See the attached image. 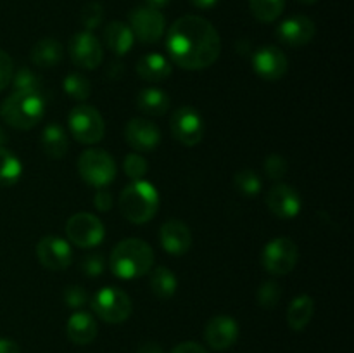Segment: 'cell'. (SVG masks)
Returning <instances> with one entry per match:
<instances>
[{"label": "cell", "mask_w": 354, "mask_h": 353, "mask_svg": "<svg viewBox=\"0 0 354 353\" xmlns=\"http://www.w3.org/2000/svg\"><path fill=\"white\" fill-rule=\"evenodd\" d=\"M289 172L287 159L280 154H270L265 159V173L272 180H282Z\"/></svg>", "instance_id": "d590c367"}, {"label": "cell", "mask_w": 354, "mask_h": 353, "mask_svg": "<svg viewBox=\"0 0 354 353\" xmlns=\"http://www.w3.org/2000/svg\"><path fill=\"white\" fill-rule=\"evenodd\" d=\"M137 353H165V352H162V348L158 345V343L145 341L138 346Z\"/></svg>", "instance_id": "7bdbcfd3"}, {"label": "cell", "mask_w": 354, "mask_h": 353, "mask_svg": "<svg viewBox=\"0 0 354 353\" xmlns=\"http://www.w3.org/2000/svg\"><path fill=\"white\" fill-rule=\"evenodd\" d=\"M252 16L261 23H273L282 16L286 0H249Z\"/></svg>", "instance_id": "f1b7e54d"}, {"label": "cell", "mask_w": 354, "mask_h": 353, "mask_svg": "<svg viewBox=\"0 0 354 353\" xmlns=\"http://www.w3.org/2000/svg\"><path fill=\"white\" fill-rule=\"evenodd\" d=\"M68 127L75 141L85 145L97 144L106 134V121L102 114L90 104H78L73 107L68 116Z\"/></svg>", "instance_id": "8992f818"}, {"label": "cell", "mask_w": 354, "mask_h": 353, "mask_svg": "<svg viewBox=\"0 0 354 353\" xmlns=\"http://www.w3.org/2000/svg\"><path fill=\"white\" fill-rule=\"evenodd\" d=\"M97 332H99L97 320L88 311H75L68 318V324H66V334H68V338L75 345L80 346L90 345L97 338Z\"/></svg>", "instance_id": "ffe728a7"}, {"label": "cell", "mask_w": 354, "mask_h": 353, "mask_svg": "<svg viewBox=\"0 0 354 353\" xmlns=\"http://www.w3.org/2000/svg\"><path fill=\"white\" fill-rule=\"evenodd\" d=\"M173 71L171 61L165 57L162 54H145L142 55L137 61V75L140 76L144 82L149 83H158L165 82L166 78H169Z\"/></svg>", "instance_id": "44dd1931"}, {"label": "cell", "mask_w": 354, "mask_h": 353, "mask_svg": "<svg viewBox=\"0 0 354 353\" xmlns=\"http://www.w3.org/2000/svg\"><path fill=\"white\" fill-rule=\"evenodd\" d=\"M135 104H137V109L147 116H162V114L168 113L171 100L162 89L149 87V89H142L137 93Z\"/></svg>", "instance_id": "603a6c76"}, {"label": "cell", "mask_w": 354, "mask_h": 353, "mask_svg": "<svg viewBox=\"0 0 354 353\" xmlns=\"http://www.w3.org/2000/svg\"><path fill=\"white\" fill-rule=\"evenodd\" d=\"M64 55V47L55 38H41L31 48L30 59L38 68H54L61 62Z\"/></svg>", "instance_id": "d4e9b609"}, {"label": "cell", "mask_w": 354, "mask_h": 353, "mask_svg": "<svg viewBox=\"0 0 354 353\" xmlns=\"http://www.w3.org/2000/svg\"><path fill=\"white\" fill-rule=\"evenodd\" d=\"M297 258H299V249L296 242L290 237H277L272 239L263 249L261 263L266 272L275 277H282L292 272Z\"/></svg>", "instance_id": "9c48e42d"}, {"label": "cell", "mask_w": 354, "mask_h": 353, "mask_svg": "<svg viewBox=\"0 0 354 353\" xmlns=\"http://www.w3.org/2000/svg\"><path fill=\"white\" fill-rule=\"evenodd\" d=\"M204 339L209 348L225 352L232 348L239 339V324L230 315H216L207 322L204 329Z\"/></svg>", "instance_id": "e0dca14e"}, {"label": "cell", "mask_w": 354, "mask_h": 353, "mask_svg": "<svg viewBox=\"0 0 354 353\" xmlns=\"http://www.w3.org/2000/svg\"><path fill=\"white\" fill-rule=\"evenodd\" d=\"M90 305H92L93 314L107 324H121L130 317L133 310L130 296L123 289L114 286L97 291L90 300Z\"/></svg>", "instance_id": "52a82bcc"}, {"label": "cell", "mask_w": 354, "mask_h": 353, "mask_svg": "<svg viewBox=\"0 0 354 353\" xmlns=\"http://www.w3.org/2000/svg\"><path fill=\"white\" fill-rule=\"evenodd\" d=\"M12 87L16 92H37L44 93V83L37 73L31 71L30 68L17 69L16 75L12 76Z\"/></svg>", "instance_id": "1f68e13d"}, {"label": "cell", "mask_w": 354, "mask_h": 353, "mask_svg": "<svg viewBox=\"0 0 354 353\" xmlns=\"http://www.w3.org/2000/svg\"><path fill=\"white\" fill-rule=\"evenodd\" d=\"M149 273H151L149 277L151 291L159 300H169L175 296L176 289H178V279L173 270H169L168 266H158Z\"/></svg>", "instance_id": "4316f807"}, {"label": "cell", "mask_w": 354, "mask_h": 353, "mask_svg": "<svg viewBox=\"0 0 354 353\" xmlns=\"http://www.w3.org/2000/svg\"><path fill=\"white\" fill-rule=\"evenodd\" d=\"M252 71L265 82H279L287 75L289 69V59L282 48L275 45H265L259 47L252 54Z\"/></svg>", "instance_id": "4fadbf2b"}, {"label": "cell", "mask_w": 354, "mask_h": 353, "mask_svg": "<svg viewBox=\"0 0 354 353\" xmlns=\"http://www.w3.org/2000/svg\"><path fill=\"white\" fill-rule=\"evenodd\" d=\"M169 128L173 137L187 147L201 144L204 138V120L199 111L192 106H180L171 114Z\"/></svg>", "instance_id": "8fae6325"}, {"label": "cell", "mask_w": 354, "mask_h": 353, "mask_svg": "<svg viewBox=\"0 0 354 353\" xmlns=\"http://www.w3.org/2000/svg\"><path fill=\"white\" fill-rule=\"evenodd\" d=\"M80 269L86 277H99L106 269V260L100 253H92V255L83 256L80 262Z\"/></svg>", "instance_id": "74e56055"}, {"label": "cell", "mask_w": 354, "mask_h": 353, "mask_svg": "<svg viewBox=\"0 0 354 353\" xmlns=\"http://www.w3.org/2000/svg\"><path fill=\"white\" fill-rule=\"evenodd\" d=\"M104 21V7L99 2L86 3L80 10V23L85 28V31H93L102 24Z\"/></svg>", "instance_id": "836d02e7"}, {"label": "cell", "mask_w": 354, "mask_h": 353, "mask_svg": "<svg viewBox=\"0 0 354 353\" xmlns=\"http://www.w3.org/2000/svg\"><path fill=\"white\" fill-rule=\"evenodd\" d=\"M315 33H317V26L304 14H296V16L287 17L277 28V38L282 44L289 45V47L308 45L315 38Z\"/></svg>", "instance_id": "ac0fdd59"}, {"label": "cell", "mask_w": 354, "mask_h": 353, "mask_svg": "<svg viewBox=\"0 0 354 353\" xmlns=\"http://www.w3.org/2000/svg\"><path fill=\"white\" fill-rule=\"evenodd\" d=\"M68 134L57 123H48L41 132V147L50 159H61L68 152Z\"/></svg>", "instance_id": "484cf974"}, {"label": "cell", "mask_w": 354, "mask_h": 353, "mask_svg": "<svg viewBox=\"0 0 354 353\" xmlns=\"http://www.w3.org/2000/svg\"><path fill=\"white\" fill-rule=\"evenodd\" d=\"M154 249L138 237H128L118 242L109 256V269L118 279L133 280L147 275L154 266Z\"/></svg>", "instance_id": "7a4b0ae2"}, {"label": "cell", "mask_w": 354, "mask_h": 353, "mask_svg": "<svg viewBox=\"0 0 354 353\" xmlns=\"http://www.w3.org/2000/svg\"><path fill=\"white\" fill-rule=\"evenodd\" d=\"M23 175V165L19 158L9 149L0 147V187H10L19 182Z\"/></svg>", "instance_id": "83f0119b"}, {"label": "cell", "mask_w": 354, "mask_h": 353, "mask_svg": "<svg viewBox=\"0 0 354 353\" xmlns=\"http://www.w3.org/2000/svg\"><path fill=\"white\" fill-rule=\"evenodd\" d=\"M116 161L107 151L99 147L85 149L78 158V173L95 189L107 187L116 179Z\"/></svg>", "instance_id": "5b68a950"}, {"label": "cell", "mask_w": 354, "mask_h": 353, "mask_svg": "<svg viewBox=\"0 0 354 353\" xmlns=\"http://www.w3.org/2000/svg\"><path fill=\"white\" fill-rule=\"evenodd\" d=\"M266 206L280 220H292L301 213V194L287 183H277L266 194Z\"/></svg>", "instance_id": "2e32d148"}, {"label": "cell", "mask_w": 354, "mask_h": 353, "mask_svg": "<svg viewBox=\"0 0 354 353\" xmlns=\"http://www.w3.org/2000/svg\"><path fill=\"white\" fill-rule=\"evenodd\" d=\"M280 296H282V289H280L279 282L275 280H266L261 286L258 287V293H256V300H258L259 307L266 308V310H272L279 305Z\"/></svg>", "instance_id": "d6a6232c"}, {"label": "cell", "mask_w": 354, "mask_h": 353, "mask_svg": "<svg viewBox=\"0 0 354 353\" xmlns=\"http://www.w3.org/2000/svg\"><path fill=\"white\" fill-rule=\"evenodd\" d=\"M73 64L82 69H97L104 61V48L92 31H78L68 45Z\"/></svg>", "instance_id": "7c38bea8"}, {"label": "cell", "mask_w": 354, "mask_h": 353, "mask_svg": "<svg viewBox=\"0 0 354 353\" xmlns=\"http://www.w3.org/2000/svg\"><path fill=\"white\" fill-rule=\"evenodd\" d=\"M62 300H64L66 307L78 310V308L85 307V305L88 303V294H86L85 287L83 286L71 284V286L66 287L64 293H62Z\"/></svg>", "instance_id": "8d00e7d4"}, {"label": "cell", "mask_w": 354, "mask_h": 353, "mask_svg": "<svg viewBox=\"0 0 354 353\" xmlns=\"http://www.w3.org/2000/svg\"><path fill=\"white\" fill-rule=\"evenodd\" d=\"M93 204H95L97 210L106 213V211H109L114 204L113 194H111L106 187H102V189H97L95 196H93Z\"/></svg>", "instance_id": "ab89813d"}, {"label": "cell", "mask_w": 354, "mask_h": 353, "mask_svg": "<svg viewBox=\"0 0 354 353\" xmlns=\"http://www.w3.org/2000/svg\"><path fill=\"white\" fill-rule=\"evenodd\" d=\"M166 51L178 68L199 71L218 61L221 54V38L209 21L189 14L169 26L166 33Z\"/></svg>", "instance_id": "6da1fadb"}, {"label": "cell", "mask_w": 354, "mask_h": 353, "mask_svg": "<svg viewBox=\"0 0 354 353\" xmlns=\"http://www.w3.org/2000/svg\"><path fill=\"white\" fill-rule=\"evenodd\" d=\"M158 189L147 180H133L120 194V211L130 224L142 225L151 221L159 210Z\"/></svg>", "instance_id": "3957f363"}, {"label": "cell", "mask_w": 354, "mask_h": 353, "mask_svg": "<svg viewBox=\"0 0 354 353\" xmlns=\"http://www.w3.org/2000/svg\"><path fill=\"white\" fill-rule=\"evenodd\" d=\"M12 76H14L12 57H10L6 51L0 48V92L10 85Z\"/></svg>", "instance_id": "f35d334b"}, {"label": "cell", "mask_w": 354, "mask_h": 353, "mask_svg": "<svg viewBox=\"0 0 354 353\" xmlns=\"http://www.w3.org/2000/svg\"><path fill=\"white\" fill-rule=\"evenodd\" d=\"M234 185L237 189L239 194L242 196H248V197H254L261 192V176L251 168H245V170H239L234 176Z\"/></svg>", "instance_id": "f546056e"}, {"label": "cell", "mask_w": 354, "mask_h": 353, "mask_svg": "<svg viewBox=\"0 0 354 353\" xmlns=\"http://www.w3.org/2000/svg\"><path fill=\"white\" fill-rule=\"evenodd\" d=\"M128 26L140 44H158L166 30V19L161 10L147 6L135 7L128 14Z\"/></svg>", "instance_id": "30bf717a"}, {"label": "cell", "mask_w": 354, "mask_h": 353, "mask_svg": "<svg viewBox=\"0 0 354 353\" xmlns=\"http://www.w3.org/2000/svg\"><path fill=\"white\" fill-rule=\"evenodd\" d=\"M315 315V300L310 294H299L287 307V324L292 331L299 332L308 327Z\"/></svg>", "instance_id": "cb8c5ba5"}, {"label": "cell", "mask_w": 354, "mask_h": 353, "mask_svg": "<svg viewBox=\"0 0 354 353\" xmlns=\"http://www.w3.org/2000/svg\"><path fill=\"white\" fill-rule=\"evenodd\" d=\"M37 258L47 270L61 272L73 263L71 244L59 235H45L37 244Z\"/></svg>", "instance_id": "5bb4252c"}, {"label": "cell", "mask_w": 354, "mask_h": 353, "mask_svg": "<svg viewBox=\"0 0 354 353\" xmlns=\"http://www.w3.org/2000/svg\"><path fill=\"white\" fill-rule=\"evenodd\" d=\"M297 2L304 3V6H313V3H317L318 0H297Z\"/></svg>", "instance_id": "7dc6e473"}, {"label": "cell", "mask_w": 354, "mask_h": 353, "mask_svg": "<svg viewBox=\"0 0 354 353\" xmlns=\"http://www.w3.org/2000/svg\"><path fill=\"white\" fill-rule=\"evenodd\" d=\"M171 353H207V350L196 341H183L176 345Z\"/></svg>", "instance_id": "60d3db41"}, {"label": "cell", "mask_w": 354, "mask_h": 353, "mask_svg": "<svg viewBox=\"0 0 354 353\" xmlns=\"http://www.w3.org/2000/svg\"><path fill=\"white\" fill-rule=\"evenodd\" d=\"M169 2H171V0H145V6L151 7V9L161 10V9H165Z\"/></svg>", "instance_id": "f6af8a7d"}, {"label": "cell", "mask_w": 354, "mask_h": 353, "mask_svg": "<svg viewBox=\"0 0 354 353\" xmlns=\"http://www.w3.org/2000/svg\"><path fill=\"white\" fill-rule=\"evenodd\" d=\"M66 235L69 242L82 249H90L99 246L106 237V227L102 220L92 213H75L66 221Z\"/></svg>", "instance_id": "ba28073f"}, {"label": "cell", "mask_w": 354, "mask_h": 353, "mask_svg": "<svg viewBox=\"0 0 354 353\" xmlns=\"http://www.w3.org/2000/svg\"><path fill=\"white\" fill-rule=\"evenodd\" d=\"M159 242L162 249L173 256H182L192 248V232L189 225L178 218H169L159 228Z\"/></svg>", "instance_id": "d6986e66"}, {"label": "cell", "mask_w": 354, "mask_h": 353, "mask_svg": "<svg viewBox=\"0 0 354 353\" xmlns=\"http://www.w3.org/2000/svg\"><path fill=\"white\" fill-rule=\"evenodd\" d=\"M0 114L9 127L16 130H31L45 114V97L37 92H16L6 97Z\"/></svg>", "instance_id": "277c9868"}, {"label": "cell", "mask_w": 354, "mask_h": 353, "mask_svg": "<svg viewBox=\"0 0 354 353\" xmlns=\"http://www.w3.org/2000/svg\"><path fill=\"white\" fill-rule=\"evenodd\" d=\"M7 141H9V137H7L6 132H3L2 128H0V147H3V144H6Z\"/></svg>", "instance_id": "bcb514c9"}, {"label": "cell", "mask_w": 354, "mask_h": 353, "mask_svg": "<svg viewBox=\"0 0 354 353\" xmlns=\"http://www.w3.org/2000/svg\"><path fill=\"white\" fill-rule=\"evenodd\" d=\"M124 138L137 152H152L161 144V130L147 118H131L124 127Z\"/></svg>", "instance_id": "9a60e30c"}, {"label": "cell", "mask_w": 354, "mask_h": 353, "mask_svg": "<svg viewBox=\"0 0 354 353\" xmlns=\"http://www.w3.org/2000/svg\"><path fill=\"white\" fill-rule=\"evenodd\" d=\"M0 353H21V348L12 339L0 338Z\"/></svg>", "instance_id": "b9f144b4"}, {"label": "cell", "mask_w": 354, "mask_h": 353, "mask_svg": "<svg viewBox=\"0 0 354 353\" xmlns=\"http://www.w3.org/2000/svg\"><path fill=\"white\" fill-rule=\"evenodd\" d=\"M62 89L68 93L71 99L78 100V102H83L90 97L92 93V83L88 82L85 75L82 73H69L68 76L62 82Z\"/></svg>", "instance_id": "4dcf8cb0"}, {"label": "cell", "mask_w": 354, "mask_h": 353, "mask_svg": "<svg viewBox=\"0 0 354 353\" xmlns=\"http://www.w3.org/2000/svg\"><path fill=\"white\" fill-rule=\"evenodd\" d=\"M104 42H106L107 48L114 52L116 55L123 57L131 51L135 44V37L131 33L130 26L123 21H111L106 28H104Z\"/></svg>", "instance_id": "7402d4cb"}, {"label": "cell", "mask_w": 354, "mask_h": 353, "mask_svg": "<svg viewBox=\"0 0 354 353\" xmlns=\"http://www.w3.org/2000/svg\"><path fill=\"white\" fill-rule=\"evenodd\" d=\"M123 170L131 180H142L149 172L147 159L140 152H130L123 161Z\"/></svg>", "instance_id": "e575fe53"}, {"label": "cell", "mask_w": 354, "mask_h": 353, "mask_svg": "<svg viewBox=\"0 0 354 353\" xmlns=\"http://www.w3.org/2000/svg\"><path fill=\"white\" fill-rule=\"evenodd\" d=\"M190 2H192V6L197 7V9L206 10V9H213L220 0H190Z\"/></svg>", "instance_id": "ee69618b"}]
</instances>
